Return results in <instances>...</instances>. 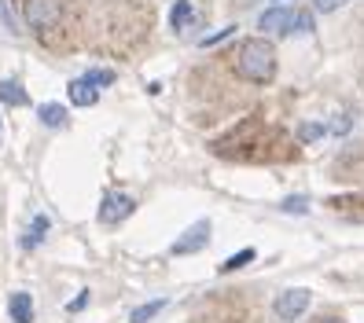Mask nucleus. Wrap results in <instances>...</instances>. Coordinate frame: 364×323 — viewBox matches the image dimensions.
Returning <instances> with one entry per match:
<instances>
[{
  "instance_id": "nucleus-16",
  "label": "nucleus",
  "mask_w": 364,
  "mask_h": 323,
  "mask_svg": "<svg viewBox=\"0 0 364 323\" xmlns=\"http://www.w3.org/2000/svg\"><path fill=\"white\" fill-rule=\"evenodd\" d=\"M232 33H235V26H221L218 33H210V37H203L199 45H203V48H213V45H221V40H225V37H232Z\"/></svg>"
},
{
  "instance_id": "nucleus-4",
  "label": "nucleus",
  "mask_w": 364,
  "mask_h": 323,
  "mask_svg": "<svg viewBox=\"0 0 364 323\" xmlns=\"http://www.w3.org/2000/svg\"><path fill=\"white\" fill-rule=\"evenodd\" d=\"M206 243H210V221H196V224H191V228H188L169 250H173L177 257H188V253H199Z\"/></svg>"
},
{
  "instance_id": "nucleus-5",
  "label": "nucleus",
  "mask_w": 364,
  "mask_h": 323,
  "mask_svg": "<svg viewBox=\"0 0 364 323\" xmlns=\"http://www.w3.org/2000/svg\"><path fill=\"white\" fill-rule=\"evenodd\" d=\"M294 23H298V11H291V8H269L262 18H258V26H262V33H291L294 30Z\"/></svg>"
},
{
  "instance_id": "nucleus-11",
  "label": "nucleus",
  "mask_w": 364,
  "mask_h": 323,
  "mask_svg": "<svg viewBox=\"0 0 364 323\" xmlns=\"http://www.w3.org/2000/svg\"><path fill=\"white\" fill-rule=\"evenodd\" d=\"M0 103L23 106V103H30V92L23 89V84H15V81H0Z\"/></svg>"
},
{
  "instance_id": "nucleus-10",
  "label": "nucleus",
  "mask_w": 364,
  "mask_h": 323,
  "mask_svg": "<svg viewBox=\"0 0 364 323\" xmlns=\"http://www.w3.org/2000/svg\"><path fill=\"white\" fill-rule=\"evenodd\" d=\"M191 18H196V11H191V0H177V4L169 8V26H173V33H184Z\"/></svg>"
},
{
  "instance_id": "nucleus-14",
  "label": "nucleus",
  "mask_w": 364,
  "mask_h": 323,
  "mask_svg": "<svg viewBox=\"0 0 364 323\" xmlns=\"http://www.w3.org/2000/svg\"><path fill=\"white\" fill-rule=\"evenodd\" d=\"M254 257H258V253H254V250L247 246V250H240V253H232L228 261L221 265V272H235V268H243V265H250V261H254Z\"/></svg>"
},
{
  "instance_id": "nucleus-1",
  "label": "nucleus",
  "mask_w": 364,
  "mask_h": 323,
  "mask_svg": "<svg viewBox=\"0 0 364 323\" xmlns=\"http://www.w3.org/2000/svg\"><path fill=\"white\" fill-rule=\"evenodd\" d=\"M235 70L254 84H269L276 74V48L265 37H247L235 52Z\"/></svg>"
},
{
  "instance_id": "nucleus-21",
  "label": "nucleus",
  "mask_w": 364,
  "mask_h": 323,
  "mask_svg": "<svg viewBox=\"0 0 364 323\" xmlns=\"http://www.w3.org/2000/svg\"><path fill=\"white\" fill-rule=\"evenodd\" d=\"M0 136H4V128H0Z\"/></svg>"
},
{
  "instance_id": "nucleus-3",
  "label": "nucleus",
  "mask_w": 364,
  "mask_h": 323,
  "mask_svg": "<svg viewBox=\"0 0 364 323\" xmlns=\"http://www.w3.org/2000/svg\"><path fill=\"white\" fill-rule=\"evenodd\" d=\"M133 209H136V202L129 195L111 191V195L103 199V206H100V224H122L125 217H133Z\"/></svg>"
},
{
  "instance_id": "nucleus-6",
  "label": "nucleus",
  "mask_w": 364,
  "mask_h": 323,
  "mask_svg": "<svg viewBox=\"0 0 364 323\" xmlns=\"http://www.w3.org/2000/svg\"><path fill=\"white\" fill-rule=\"evenodd\" d=\"M26 18L37 30L55 26L59 23V0H26Z\"/></svg>"
},
{
  "instance_id": "nucleus-13",
  "label": "nucleus",
  "mask_w": 364,
  "mask_h": 323,
  "mask_svg": "<svg viewBox=\"0 0 364 323\" xmlns=\"http://www.w3.org/2000/svg\"><path fill=\"white\" fill-rule=\"evenodd\" d=\"M45 231H48V217H33V231L23 239V246H26V250L41 246V239H45Z\"/></svg>"
},
{
  "instance_id": "nucleus-7",
  "label": "nucleus",
  "mask_w": 364,
  "mask_h": 323,
  "mask_svg": "<svg viewBox=\"0 0 364 323\" xmlns=\"http://www.w3.org/2000/svg\"><path fill=\"white\" fill-rule=\"evenodd\" d=\"M67 96H70V103L74 106H92L96 99H100V89L89 81V77H77V81H70L67 84Z\"/></svg>"
},
{
  "instance_id": "nucleus-12",
  "label": "nucleus",
  "mask_w": 364,
  "mask_h": 323,
  "mask_svg": "<svg viewBox=\"0 0 364 323\" xmlns=\"http://www.w3.org/2000/svg\"><path fill=\"white\" fill-rule=\"evenodd\" d=\"M162 309H166V301H162V297H159V301H147V305L133 309V316H129V319H133V323H147L151 316H159Z\"/></svg>"
},
{
  "instance_id": "nucleus-17",
  "label": "nucleus",
  "mask_w": 364,
  "mask_h": 323,
  "mask_svg": "<svg viewBox=\"0 0 364 323\" xmlns=\"http://www.w3.org/2000/svg\"><path fill=\"white\" fill-rule=\"evenodd\" d=\"M85 77H89L96 89H103V84H114V70H89Z\"/></svg>"
},
{
  "instance_id": "nucleus-18",
  "label": "nucleus",
  "mask_w": 364,
  "mask_h": 323,
  "mask_svg": "<svg viewBox=\"0 0 364 323\" xmlns=\"http://www.w3.org/2000/svg\"><path fill=\"white\" fill-rule=\"evenodd\" d=\"M350 0H313V8L316 11H338V8H346Z\"/></svg>"
},
{
  "instance_id": "nucleus-2",
  "label": "nucleus",
  "mask_w": 364,
  "mask_h": 323,
  "mask_svg": "<svg viewBox=\"0 0 364 323\" xmlns=\"http://www.w3.org/2000/svg\"><path fill=\"white\" fill-rule=\"evenodd\" d=\"M309 301H313V294L306 287H287V290L276 294L272 316L280 319V323H294V319H302V312L309 309Z\"/></svg>"
},
{
  "instance_id": "nucleus-9",
  "label": "nucleus",
  "mask_w": 364,
  "mask_h": 323,
  "mask_svg": "<svg viewBox=\"0 0 364 323\" xmlns=\"http://www.w3.org/2000/svg\"><path fill=\"white\" fill-rule=\"evenodd\" d=\"M37 118L41 125H48V128H67V106H59V103H41L37 106Z\"/></svg>"
},
{
  "instance_id": "nucleus-20",
  "label": "nucleus",
  "mask_w": 364,
  "mask_h": 323,
  "mask_svg": "<svg viewBox=\"0 0 364 323\" xmlns=\"http://www.w3.org/2000/svg\"><path fill=\"white\" fill-rule=\"evenodd\" d=\"M85 305H89V290H81V294H77V297L70 301V305H67V309H70V312H81Z\"/></svg>"
},
{
  "instance_id": "nucleus-22",
  "label": "nucleus",
  "mask_w": 364,
  "mask_h": 323,
  "mask_svg": "<svg viewBox=\"0 0 364 323\" xmlns=\"http://www.w3.org/2000/svg\"><path fill=\"white\" fill-rule=\"evenodd\" d=\"M276 4H280V0H276Z\"/></svg>"
},
{
  "instance_id": "nucleus-15",
  "label": "nucleus",
  "mask_w": 364,
  "mask_h": 323,
  "mask_svg": "<svg viewBox=\"0 0 364 323\" xmlns=\"http://www.w3.org/2000/svg\"><path fill=\"white\" fill-rule=\"evenodd\" d=\"M320 136H324V125H316V121H306L302 128H298V140H302V143H313Z\"/></svg>"
},
{
  "instance_id": "nucleus-8",
  "label": "nucleus",
  "mask_w": 364,
  "mask_h": 323,
  "mask_svg": "<svg viewBox=\"0 0 364 323\" xmlns=\"http://www.w3.org/2000/svg\"><path fill=\"white\" fill-rule=\"evenodd\" d=\"M8 316L15 319V323H33V297L30 294H11L8 297Z\"/></svg>"
},
{
  "instance_id": "nucleus-19",
  "label": "nucleus",
  "mask_w": 364,
  "mask_h": 323,
  "mask_svg": "<svg viewBox=\"0 0 364 323\" xmlns=\"http://www.w3.org/2000/svg\"><path fill=\"white\" fill-rule=\"evenodd\" d=\"M280 209H284V213H306L309 202H306V199H287V202H280Z\"/></svg>"
}]
</instances>
